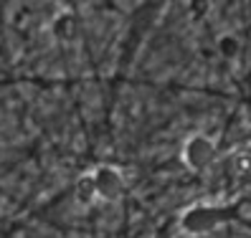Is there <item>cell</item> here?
<instances>
[{"label": "cell", "instance_id": "cell-5", "mask_svg": "<svg viewBox=\"0 0 251 238\" xmlns=\"http://www.w3.org/2000/svg\"><path fill=\"white\" fill-rule=\"evenodd\" d=\"M236 48H239V43H236L233 38H224V41H221V51H224L226 56H233Z\"/></svg>", "mask_w": 251, "mask_h": 238}, {"label": "cell", "instance_id": "cell-3", "mask_svg": "<svg viewBox=\"0 0 251 238\" xmlns=\"http://www.w3.org/2000/svg\"><path fill=\"white\" fill-rule=\"evenodd\" d=\"M92 183H94L97 200L117 203V200L125 195V177H122L120 170L112 167V165H99L92 172Z\"/></svg>", "mask_w": 251, "mask_h": 238}, {"label": "cell", "instance_id": "cell-2", "mask_svg": "<svg viewBox=\"0 0 251 238\" xmlns=\"http://www.w3.org/2000/svg\"><path fill=\"white\" fill-rule=\"evenodd\" d=\"M216 142L205 135H193L188 137L185 144H183V162L190 167V170H208L213 162H216Z\"/></svg>", "mask_w": 251, "mask_h": 238}, {"label": "cell", "instance_id": "cell-1", "mask_svg": "<svg viewBox=\"0 0 251 238\" xmlns=\"http://www.w3.org/2000/svg\"><path fill=\"white\" fill-rule=\"evenodd\" d=\"M231 215H233L231 208L211 205V203H198V205H190L188 211H183L180 228L188 236H205V233L221 228L224 223H228Z\"/></svg>", "mask_w": 251, "mask_h": 238}, {"label": "cell", "instance_id": "cell-4", "mask_svg": "<svg viewBox=\"0 0 251 238\" xmlns=\"http://www.w3.org/2000/svg\"><path fill=\"white\" fill-rule=\"evenodd\" d=\"M74 198H76L79 205H92L97 200V192H94V183H92V172L89 175H81L76 180V188H74Z\"/></svg>", "mask_w": 251, "mask_h": 238}]
</instances>
